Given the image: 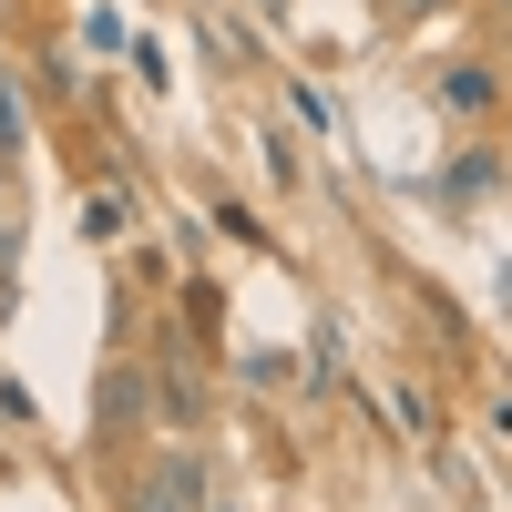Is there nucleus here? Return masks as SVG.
<instances>
[{
  "mask_svg": "<svg viewBox=\"0 0 512 512\" xmlns=\"http://www.w3.org/2000/svg\"><path fill=\"white\" fill-rule=\"evenodd\" d=\"M441 103H451V113H492V103H502L492 62H451V72H441Z\"/></svg>",
  "mask_w": 512,
  "mask_h": 512,
  "instance_id": "obj_4",
  "label": "nucleus"
},
{
  "mask_svg": "<svg viewBox=\"0 0 512 512\" xmlns=\"http://www.w3.org/2000/svg\"><path fill=\"white\" fill-rule=\"evenodd\" d=\"M154 420H164L175 441H185L195 420H205V379H195L185 359H164V369H154Z\"/></svg>",
  "mask_w": 512,
  "mask_h": 512,
  "instance_id": "obj_3",
  "label": "nucleus"
},
{
  "mask_svg": "<svg viewBox=\"0 0 512 512\" xmlns=\"http://www.w3.org/2000/svg\"><path fill=\"white\" fill-rule=\"evenodd\" d=\"M502 21H512V0H502Z\"/></svg>",
  "mask_w": 512,
  "mask_h": 512,
  "instance_id": "obj_6",
  "label": "nucleus"
},
{
  "mask_svg": "<svg viewBox=\"0 0 512 512\" xmlns=\"http://www.w3.org/2000/svg\"><path fill=\"white\" fill-rule=\"evenodd\" d=\"M420 11H431V0H379V21H420Z\"/></svg>",
  "mask_w": 512,
  "mask_h": 512,
  "instance_id": "obj_5",
  "label": "nucleus"
},
{
  "mask_svg": "<svg viewBox=\"0 0 512 512\" xmlns=\"http://www.w3.org/2000/svg\"><path fill=\"white\" fill-rule=\"evenodd\" d=\"M123 512H205V461H195V441L144 451L134 482H123Z\"/></svg>",
  "mask_w": 512,
  "mask_h": 512,
  "instance_id": "obj_1",
  "label": "nucleus"
},
{
  "mask_svg": "<svg viewBox=\"0 0 512 512\" xmlns=\"http://www.w3.org/2000/svg\"><path fill=\"white\" fill-rule=\"evenodd\" d=\"M144 420H154V369L113 359V369H103V410H93V441H103V451H113V441H144Z\"/></svg>",
  "mask_w": 512,
  "mask_h": 512,
  "instance_id": "obj_2",
  "label": "nucleus"
}]
</instances>
